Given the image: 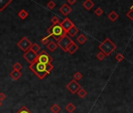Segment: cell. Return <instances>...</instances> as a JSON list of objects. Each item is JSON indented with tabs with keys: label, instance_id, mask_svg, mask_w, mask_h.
<instances>
[{
	"label": "cell",
	"instance_id": "cell-16",
	"mask_svg": "<svg viewBox=\"0 0 133 113\" xmlns=\"http://www.w3.org/2000/svg\"><path fill=\"white\" fill-rule=\"evenodd\" d=\"M58 46L57 43H55L54 41H50V42L47 44V49L50 50L51 52H54V51L57 49Z\"/></svg>",
	"mask_w": 133,
	"mask_h": 113
},
{
	"label": "cell",
	"instance_id": "cell-36",
	"mask_svg": "<svg viewBox=\"0 0 133 113\" xmlns=\"http://www.w3.org/2000/svg\"><path fill=\"white\" fill-rule=\"evenodd\" d=\"M3 105V103H2V101H0V107H1Z\"/></svg>",
	"mask_w": 133,
	"mask_h": 113
},
{
	"label": "cell",
	"instance_id": "cell-8",
	"mask_svg": "<svg viewBox=\"0 0 133 113\" xmlns=\"http://www.w3.org/2000/svg\"><path fill=\"white\" fill-rule=\"evenodd\" d=\"M23 57L27 61L28 63L30 64H32L34 63L35 61L37 60V57H38V54H35V52L29 49L28 50H27L26 52H24V55H23Z\"/></svg>",
	"mask_w": 133,
	"mask_h": 113
},
{
	"label": "cell",
	"instance_id": "cell-18",
	"mask_svg": "<svg viewBox=\"0 0 133 113\" xmlns=\"http://www.w3.org/2000/svg\"><path fill=\"white\" fill-rule=\"evenodd\" d=\"M77 41L80 44H84L87 41V37L84 34H80L77 38Z\"/></svg>",
	"mask_w": 133,
	"mask_h": 113
},
{
	"label": "cell",
	"instance_id": "cell-26",
	"mask_svg": "<svg viewBox=\"0 0 133 113\" xmlns=\"http://www.w3.org/2000/svg\"><path fill=\"white\" fill-rule=\"evenodd\" d=\"M23 68V65L19 63V62H16L13 65V70H17V71H20Z\"/></svg>",
	"mask_w": 133,
	"mask_h": 113
},
{
	"label": "cell",
	"instance_id": "cell-6",
	"mask_svg": "<svg viewBox=\"0 0 133 113\" xmlns=\"http://www.w3.org/2000/svg\"><path fill=\"white\" fill-rule=\"evenodd\" d=\"M32 42L25 36L23 37L17 43V46L21 49L23 52H26L27 50H28L31 48V46H32Z\"/></svg>",
	"mask_w": 133,
	"mask_h": 113
},
{
	"label": "cell",
	"instance_id": "cell-24",
	"mask_svg": "<svg viewBox=\"0 0 133 113\" xmlns=\"http://www.w3.org/2000/svg\"><path fill=\"white\" fill-rule=\"evenodd\" d=\"M17 113H32L31 111L26 106H22L21 108H20Z\"/></svg>",
	"mask_w": 133,
	"mask_h": 113
},
{
	"label": "cell",
	"instance_id": "cell-13",
	"mask_svg": "<svg viewBox=\"0 0 133 113\" xmlns=\"http://www.w3.org/2000/svg\"><path fill=\"white\" fill-rule=\"evenodd\" d=\"M11 3L12 0H0V11H3Z\"/></svg>",
	"mask_w": 133,
	"mask_h": 113
},
{
	"label": "cell",
	"instance_id": "cell-14",
	"mask_svg": "<svg viewBox=\"0 0 133 113\" xmlns=\"http://www.w3.org/2000/svg\"><path fill=\"white\" fill-rule=\"evenodd\" d=\"M79 32V29L75 25V26H73L72 28H71L68 32H67V35H68V36H70V37H74V36H75L76 35V34L78 33Z\"/></svg>",
	"mask_w": 133,
	"mask_h": 113
},
{
	"label": "cell",
	"instance_id": "cell-25",
	"mask_svg": "<svg viewBox=\"0 0 133 113\" xmlns=\"http://www.w3.org/2000/svg\"><path fill=\"white\" fill-rule=\"evenodd\" d=\"M49 35H47V36H45L43 37L42 39H41V43H42L43 45L45 46H47V44L50 42V40H49Z\"/></svg>",
	"mask_w": 133,
	"mask_h": 113
},
{
	"label": "cell",
	"instance_id": "cell-7",
	"mask_svg": "<svg viewBox=\"0 0 133 113\" xmlns=\"http://www.w3.org/2000/svg\"><path fill=\"white\" fill-rule=\"evenodd\" d=\"M67 89L70 92L71 94H75L78 91V90L81 87V85L78 83V82L76 81L75 79H72L71 81H70V83L67 84L66 86Z\"/></svg>",
	"mask_w": 133,
	"mask_h": 113
},
{
	"label": "cell",
	"instance_id": "cell-20",
	"mask_svg": "<svg viewBox=\"0 0 133 113\" xmlns=\"http://www.w3.org/2000/svg\"><path fill=\"white\" fill-rule=\"evenodd\" d=\"M30 49H32L33 52H35V54H38V53L40 52V50H41L40 46L38 44H37V43H33L32 45V46H31Z\"/></svg>",
	"mask_w": 133,
	"mask_h": 113
},
{
	"label": "cell",
	"instance_id": "cell-37",
	"mask_svg": "<svg viewBox=\"0 0 133 113\" xmlns=\"http://www.w3.org/2000/svg\"><path fill=\"white\" fill-rule=\"evenodd\" d=\"M117 113H119V112H117Z\"/></svg>",
	"mask_w": 133,
	"mask_h": 113
},
{
	"label": "cell",
	"instance_id": "cell-12",
	"mask_svg": "<svg viewBox=\"0 0 133 113\" xmlns=\"http://www.w3.org/2000/svg\"><path fill=\"white\" fill-rule=\"evenodd\" d=\"M10 77H11L13 80H18L20 77L22 76V73L20 71H17V70H13L10 72L9 74Z\"/></svg>",
	"mask_w": 133,
	"mask_h": 113
},
{
	"label": "cell",
	"instance_id": "cell-30",
	"mask_svg": "<svg viewBox=\"0 0 133 113\" xmlns=\"http://www.w3.org/2000/svg\"><path fill=\"white\" fill-rule=\"evenodd\" d=\"M115 58H116L117 61H118V62H121V61L124 60L125 57L123 56V54H121V53H118V54H117L116 55Z\"/></svg>",
	"mask_w": 133,
	"mask_h": 113
},
{
	"label": "cell",
	"instance_id": "cell-21",
	"mask_svg": "<svg viewBox=\"0 0 133 113\" xmlns=\"http://www.w3.org/2000/svg\"><path fill=\"white\" fill-rule=\"evenodd\" d=\"M77 94H78V95L81 97V98H84V97H86V95H87V91L84 89V88H80L79 90H78V91L77 92Z\"/></svg>",
	"mask_w": 133,
	"mask_h": 113
},
{
	"label": "cell",
	"instance_id": "cell-2",
	"mask_svg": "<svg viewBox=\"0 0 133 113\" xmlns=\"http://www.w3.org/2000/svg\"><path fill=\"white\" fill-rule=\"evenodd\" d=\"M47 32L50 37H53L54 40H56V42L62 38L63 36L66 35L67 33L64 30V28L61 27L60 23V24H56L51 25L48 29H47Z\"/></svg>",
	"mask_w": 133,
	"mask_h": 113
},
{
	"label": "cell",
	"instance_id": "cell-31",
	"mask_svg": "<svg viewBox=\"0 0 133 113\" xmlns=\"http://www.w3.org/2000/svg\"><path fill=\"white\" fill-rule=\"evenodd\" d=\"M51 22H52L53 24H60V23L58 17H56V16H53L52 18H51Z\"/></svg>",
	"mask_w": 133,
	"mask_h": 113
},
{
	"label": "cell",
	"instance_id": "cell-5",
	"mask_svg": "<svg viewBox=\"0 0 133 113\" xmlns=\"http://www.w3.org/2000/svg\"><path fill=\"white\" fill-rule=\"evenodd\" d=\"M72 41L73 40L71 39L70 36L66 35L57 41V46L62 49V50H64V52H67V49L69 46V45L72 43Z\"/></svg>",
	"mask_w": 133,
	"mask_h": 113
},
{
	"label": "cell",
	"instance_id": "cell-28",
	"mask_svg": "<svg viewBox=\"0 0 133 113\" xmlns=\"http://www.w3.org/2000/svg\"><path fill=\"white\" fill-rule=\"evenodd\" d=\"M107 56L103 53V52H99L97 54H96V57H97V59L98 60H104L105 59V57H106Z\"/></svg>",
	"mask_w": 133,
	"mask_h": 113
},
{
	"label": "cell",
	"instance_id": "cell-4",
	"mask_svg": "<svg viewBox=\"0 0 133 113\" xmlns=\"http://www.w3.org/2000/svg\"><path fill=\"white\" fill-rule=\"evenodd\" d=\"M38 62L42 63V64H45V65H47V64H51L53 62V57H51L46 51L45 50H42L41 51L40 54H38V57H37V60Z\"/></svg>",
	"mask_w": 133,
	"mask_h": 113
},
{
	"label": "cell",
	"instance_id": "cell-32",
	"mask_svg": "<svg viewBox=\"0 0 133 113\" xmlns=\"http://www.w3.org/2000/svg\"><path fill=\"white\" fill-rule=\"evenodd\" d=\"M95 14H96L98 17H100L102 14H104V10L102 9L101 7H98V8H96V10H95Z\"/></svg>",
	"mask_w": 133,
	"mask_h": 113
},
{
	"label": "cell",
	"instance_id": "cell-15",
	"mask_svg": "<svg viewBox=\"0 0 133 113\" xmlns=\"http://www.w3.org/2000/svg\"><path fill=\"white\" fill-rule=\"evenodd\" d=\"M83 6L85 7V9H87V10H91L93 8V6H94V3L92 1V0H85V1L83 3Z\"/></svg>",
	"mask_w": 133,
	"mask_h": 113
},
{
	"label": "cell",
	"instance_id": "cell-29",
	"mask_svg": "<svg viewBox=\"0 0 133 113\" xmlns=\"http://www.w3.org/2000/svg\"><path fill=\"white\" fill-rule=\"evenodd\" d=\"M56 6V3L54 1H53V0H51V1H49L48 3H47V7L49 9H53Z\"/></svg>",
	"mask_w": 133,
	"mask_h": 113
},
{
	"label": "cell",
	"instance_id": "cell-17",
	"mask_svg": "<svg viewBox=\"0 0 133 113\" xmlns=\"http://www.w3.org/2000/svg\"><path fill=\"white\" fill-rule=\"evenodd\" d=\"M118 14L115 12V11H111L109 14H108V18L111 20V21H115V20L118 18Z\"/></svg>",
	"mask_w": 133,
	"mask_h": 113
},
{
	"label": "cell",
	"instance_id": "cell-27",
	"mask_svg": "<svg viewBox=\"0 0 133 113\" xmlns=\"http://www.w3.org/2000/svg\"><path fill=\"white\" fill-rule=\"evenodd\" d=\"M83 77V75L81 74L80 71H77V72L75 73L74 75V79H75L76 81H78V80H81Z\"/></svg>",
	"mask_w": 133,
	"mask_h": 113
},
{
	"label": "cell",
	"instance_id": "cell-22",
	"mask_svg": "<svg viewBox=\"0 0 133 113\" xmlns=\"http://www.w3.org/2000/svg\"><path fill=\"white\" fill-rule=\"evenodd\" d=\"M66 110L68 111V112H70V113H72L73 111H75V109H76V107H75V105L73 104V103H69V104H67V105H66Z\"/></svg>",
	"mask_w": 133,
	"mask_h": 113
},
{
	"label": "cell",
	"instance_id": "cell-33",
	"mask_svg": "<svg viewBox=\"0 0 133 113\" xmlns=\"http://www.w3.org/2000/svg\"><path fill=\"white\" fill-rule=\"evenodd\" d=\"M126 16L131 20H133V9H131L126 14Z\"/></svg>",
	"mask_w": 133,
	"mask_h": 113
},
{
	"label": "cell",
	"instance_id": "cell-9",
	"mask_svg": "<svg viewBox=\"0 0 133 113\" xmlns=\"http://www.w3.org/2000/svg\"><path fill=\"white\" fill-rule=\"evenodd\" d=\"M60 25H61V27L64 28V30L65 31L66 33H67L71 28H72L73 26H75V24L71 21L69 18L66 17L62 22H60Z\"/></svg>",
	"mask_w": 133,
	"mask_h": 113
},
{
	"label": "cell",
	"instance_id": "cell-19",
	"mask_svg": "<svg viewBox=\"0 0 133 113\" xmlns=\"http://www.w3.org/2000/svg\"><path fill=\"white\" fill-rule=\"evenodd\" d=\"M18 17H19L20 19L24 20V19H26V18L28 17V13H27V11H26L25 9H22L20 10V11L18 13Z\"/></svg>",
	"mask_w": 133,
	"mask_h": 113
},
{
	"label": "cell",
	"instance_id": "cell-34",
	"mask_svg": "<svg viewBox=\"0 0 133 113\" xmlns=\"http://www.w3.org/2000/svg\"><path fill=\"white\" fill-rule=\"evenodd\" d=\"M6 99V94L4 93H0V101H3Z\"/></svg>",
	"mask_w": 133,
	"mask_h": 113
},
{
	"label": "cell",
	"instance_id": "cell-1",
	"mask_svg": "<svg viewBox=\"0 0 133 113\" xmlns=\"http://www.w3.org/2000/svg\"><path fill=\"white\" fill-rule=\"evenodd\" d=\"M29 68L38 77V79H43L53 69V65L52 64H42L38 60H35L34 63L30 64Z\"/></svg>",
	"mask_w": 133,
	"mask_h": 113
},
{
	"label": "cell",
	"instance_id": "cell-11",
	"mask_svg": "<svg viewBox=\"0 0 133 113\" xmlns=\"http://www.w3.org/2000/svg\"><path fill=\"white\" fill-rule=\"evenodd\" d=\"M78 49V46L74 42V41H72V43H71L69 45V46L67 47V52H68L70 54H74Z\"/></svg>",
	"mask_w": 133,
	"mask_h": 113
},
{
	"label": "cell",
	"instance_id": "cell-35",
	"mask_svg": "<svg viewBox=\"0 0 133 113\" xmlns=\"http://www.w3.org/2000/svg\"><path fill=\"white\" fill-rule=\"evenodd\" d=\"M67 3L70 5H74L76 3V0H67Z\"/></svg>",
	"mask_w": 133,
	"mask_h": 113
},
{
	"label": "cell",
	"instance_id": "cell-10",
	"mask_svg": "<svg viewBox=\"0 0 133 113\" xmlns=\"http://www.w3.org/2000/svg\"><path fill=\"white\" fill-rule=\"evenodd\" d=\"M71 11H72V9L67 3H64L60 8V12L65 17L68 16L71 13Z\"/></svg>",
	"mask_w": 133,
	"mask_h": 113
},
{
	"label": "cell",
	"instance_id": "cell-23",
	"mask_svg": "<svg viewBox=\"0 0 133 113\" xmlns=\"http://www.w3.org/2000/svg\"><path fill=\"white\" fill-rule=\"evenodd\" d=\"M50 110L51 111H52L53 113H59L61 110V108L59 105L57 104H54L52 105V107L50 108Z\"/></svg>",
	"mask_w": 133,
	"mask_h": 113
},
{
	"label": "cell",
	"instance_id": "cell-3",
	"mask_svg": "<svg viewBox=\"0 0 133 113\" xmlns=\"http://www.w3.org/2000/svg\"><path fill=\"white\" fill-rule=\"evenodd\" d=\"M99 49L101 52H103L106 56H110L117 49V46L112 41L107 38L103 43L99 46Z\"/></svg>",
	"mask_w": 133,
	"mask_h": 113
}]
</instances>
